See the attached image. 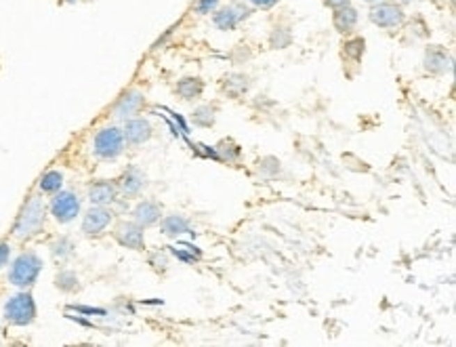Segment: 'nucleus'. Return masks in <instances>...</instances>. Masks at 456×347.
Listing matches in <instances>:
<instances>
[{
    "mask_svg": "<svg viewBox=\"0 0 456 347\" xmlns=\"http://www.w3.org/2000/svg\"><path fill=\"white\" fill-rule=\"evenodd\" d=\"M249 17V9L242 5H230L214 15V26L219 30H234L242 20Z\"/></svg>",
    "mask_w": 456,
    "mask_h": 347,
    "instance_id": "9b49d317",
    "label": "nucleus"
},
{
    "mask_svg": "<svg viewBox=\"0 0 456 347\" xmlns=\"http://www.w3.org/2000/svg\"><path fill=\"white\" fill-rule=\"evenodd\" d=\"M125 141L131 146H141L152 137V125L146 118H131L123 129Z\"/></svg>",
    "mask_w": 456,
    "mask_h": 347,
    "instance_id": "9d476101",
    "label": "nucleus"
},
{
    "mask_svg": "<svg viewBox=\"0 0 456 347\" xmlns=\"http://www.w3.org/2000/svg\"><path fill=\"white\" fill-rule=\"evenodd\" d=\"M364 38H354L349 43H345V55L352 59H360L364 55Z\"/></svg>",
    "mask_w": 456,
    "mask_h": 347,
    "instance_id": "4be33fe9",
    "label": "nucleus"
},
{
    "mask_svg": "<svg viewBox=\"0 0 456 347\" xmlns=\"http://www.w3.org/2000/svg\"><path fill=\"white\" fill-rule=\"evenodd\" d=\"M324 3H326L328 7H332V9H338V7L349 5V0H324Z\"/></svg>",
    "mask_w": 456,
    "mask_h": 347,
    "instance_id": "cd10ccee",
    "label": "nucleus"
},
{
    "mask_svg": "<svg viewBox=\"0 0 456 347\" xmlns=\"http://www.w3.org/2000/svg\"><path fill=\"white\" fill-rule=\"evenodd\" d=\"M40 270H42L40 257L34 253H24L13 261L11 272H9V280H11V284H15L19 288H30L38 280Z\"/></svg>",
    "mask_w": 456,
    "mask_h": 347,
    "instance_id": "f03ea898",
    "label": "nucleus"
},
{
    "mask_svg": "<svg viewBox=\"0 0 456 347\" xmlns=\"http://www.w3.org/2000/svg\"><path fill=\"white\" fill-rule=\"evenodd\" d=\"M72 309L82 311V314H97V316H105V309H97V307H82V305H74Z\"/></svg>",
    "mask_w": 456,
    "mask_h": 347,
    "instance_id": "a878e982",
    "label": "nucleus"
},
{
    "mask_svg": "<svg viewBox=\"0 0 456 347\" xmlns=\"http://www.w3.org/2000/svg\"><path fill=\"white\" fill-rule=\"evenodd\" d=\"M51 251H53L55 257L65 259V257L72 255V251H74V242H72L70 238H59V240H55V242L51 245Z\"/></svg>",
    "mask_w": 456,
    "mask_h": 347,
    "instance_id": "412c9836",
    "label": "nucleus"
},
{
    "mask_svg": "<svg viewBox=\"0 0 456 347\" xmlns=\"http://www.w3.org/2000/svg\"><path fill=\"white\" fill-rule=\"evenodd\" d=\"M217 5H219V0H198V3H196V11H198L200 15H206V13L214 11Z\"/></svg>",
    "mask_w": 456,
    "mask_h": 347,
    "instance_id": "b1692460",
    "label": "nucleus"
},
{
    "mask_svg": "<svg viewBox=\"0 0 456 347\" xmlns=\"http://www.w3.org/2000/svg\"><path fill=\"white\" fill-rule=\"evenodd\" d=\"M133 217H135V223H139L141 227H148V225H154L158 219H160V206L156 202H139L133 210Z\"/></svg>",
    "mask_w": 456,
    "mask_h": 347,
    "instance_id": "ddd939ff",
    "label": "nucleus"
},
{
    "mask_svg": "<svg viewBox=\"0 0 456 347\" xmlns=\"http://www.w3.org/2000/svg\"><path fill=\"white\" fill-rule=\"evenodd\" d=\"M55 284H57V288H61V291H65V293H74V291H78V276L74 274V272H70V270H63V272H59L57 274V278H55Z\"/></svg>",
    "mask_w": 456,
    "mask_h": 347,
    "instance_id": "6ab92c4d",
    "label": "nucleus"
},
{
    "mask_svg": "<svg viewBox=\"0 0 456 347\" xmlns=\"http://www.w3.org/2000/svg\"><path fill=\"white\" fill-rule=\"evenodd\" d=\"M116 240L133 251H143L146 249V238H143V227L139 223H131V221H123L116 227Z\"/></svg>",
    "mask_w": 456,
    "mask_h": 347,
    "instance_id": "0eeeda50",
    "label": "nucleus"
},
{
    "mask_svg": "<svg viewBox=\"0 0 456 347\" xmlns=\"http://www.w3.org/2000/svg\"><path fill=\"white\" fill-rule=\"evenodd\" d=\"M364 3H370V5H377V3H381V0H364Z\"/></svg>",
    "mask_w": 456,
    "mask_h": 347,
    "instance_id": "c85d7f7f",
    "label": "nucleus"
},
{
    "mask_svg": "<svg viewBox=\"0 0 456 347\" xmlns=\"http://www.w3.org/2000/svg\"><path fill=\"white\" fill-rule=\"evenodd\" d=\"M109 223H111V210H107L105 206H93L91 210H86L82 219V231L86 236H99Z\"/></svg>",
    "mask_w": 456,
    "mask_h": 347,
    "instance_id": "6e6552de",
    "label": "nucleus"
},
{
    "mask_svg": "<svg viewBox=\"0 0 456 347\" xmlns=\"http://www.w3.org/2000/svg\"><path fill=\"white\" fill-rule=\"evenodd\" d=\"M51 213L59 223H70L80 213V200L74 192H59L51 202Z\"/></svg>",
    "mask_w": 456,
    "mask_h": 347,
    "instance_id": "39448f33",
    "label": "nucleus"
},
{
    "mask_svg": "<svg viewBox=\"0 0 456 347\" xmlns=\"http://www.w3.org/2000/svg\"><path fill=\"white\" fill-rule=\"evenodd\" d=\"M116 185L109 183V181H97L88 187V200L95 204V206H107L116 200Z\"/></svg>",
    "mask_w": 456,
    "mask_h": 347,
    "instance_id": "f8f14e48",
    "label": "nucleus"
},
{
    "mask_svg": "<svg viewBox=\"0 0 456 347\" xmlns=\"http://www.w3.org/2000/svg\"><path fill=\"white\" fill-rule=\"evenodd\" d=\"M5 318L7 322L15 326H28L36 318V303L30 293H17L13 295L5 305Z\"/></svg>",
    "mask_w": 456,
    "mask_h": 347,
    "instance_id": "7ed1b4c3",
    "label": "nucleus"
},
{
    "mask_svg": "<svg viewBox=\"0 0 456 347\" xmlns=\"http://www.w3.org/2000/svg\"><path fill=\"white\" fill-rule=\"evenodd\" d=\"M143 107V93L139 91H127L118 101L116 105H113V116L116 118H131V116H135L139 109Z\"/></svg>",
    "mask_w": 456,
    "mask_h": 347,
    "instance_id": "1a4fd4ad",
    "label": "nucleus"
},
{
    "mask_svg": "<svg viewBox=\"0 0 456 347\" xmlns=\"http://www.w3.org/2000/svg\"><path fill=\"white\" fill-rule=\"evenodd\" d=\"M370 22L379 28H398L404 24V11L398 5H387V3H377L370 9Z\"/></svg>",
    "mask_w": 456,
    "mask_h": 347,
    "instance_id": "423d86ee",
    "label": "nucleus"
},
{
    "mask_svg": "<svg viewBox=\"0 0 456 347\" xmlns=\"http://www.w3.org/2000/svg\"><path fill=\"white\" fill-rule=\"evenodd\" d=\"M251 3L255 5V7H259V9H272L278 0H251Z\"/></svg>",
    "mask_w": 456,
    "mask_h": 347,
    "instance_id": "bb28decb",
    "label": "nucleus"
},
{
    "mask_svg": "<svg viewBox=\"0 0 456 347\" xmlns=\"http://www.w3.org/2000/svg\"><path fill=\"white\" fill-rule=\"evenodd\" d=\"M120 187H123V192H125L127 196H137V194L146 187V175H143L139 169L131 167V169H127V173L123 175Z\"/></svg>",
    "mask_w": 456,
    "mask_h": 347,
    "instance_id": "4468645a",
    "label": "nucleus"
},
{
    "mask_svg": "<svg viewBox=\"0 0 456 347\" xmlns=\"http://www.w3.org/2000/svg\"><path fill=\"white\" fill-rule=\"evenodd\" d=\"M63 185V175L59 171H49L40 179V190L47 194H57Z\"/></svg>",
    "mask_w": 456,
    "mask_h": 347,
    "instance_id": "a211bd4d",
    "label": "nucleus"
},
{
    "mask_svg": "<svg viewBox=\"0 0 456 347\" xmlns=\"http://www.w3.org/2000/svg\"><path fill=\"white\" fill-rule=\"evenodd\" d=\"M212 109L210 107H200L196 114H194V123L200 125V127H210L212 125Z\"/></svg>",
    "mask_w": 456,
    "mask_h": 347,
    "instance_id": "5701e85b",
    "label": "nucleus"
},
{
    "mask_svg": "<svg viewBox=\"0 0 456 347\" xmlns=\"http://www.w3.org/2000/svg\"><path fill=\"white\" fill-rule=\"evenodd\" d=\"M162 231H164L166 236H181V234H185V231H189V225H187V221H185L183 217L171 215V217L164 219Z\"/></svg>",
    "mask_w": 456,
    "mask_h": 347,
    "instance_id": "dca6fc26",
    "label": "nucleus"
},
{
    "mask_svg": "<svg viewBox=\"0 0 456 347\" xmlns=\"http://www.w3.org/2000/svg\"><path fill=\"white\" fill-rule=\"evenodd\" d=\"M125 150V135L120 129L116 127H107V129H101L97 135H95V154L103 160H111L120 156Z\"/></svg>",
    "mask_w": 456,
    "mask_h": 347,
    "instance_id": "20e7f679",
    "label": "nucleus"
},
{
    "mask_svg": "<svg viewBox=\"0 0 456 347\" xmlns=\"http://www.w3.org/2000/svg\"><path fill=\"white\" fill-rule=\"evenodd\" d=\"M356 24H358V11L354 7L345 5L334 11V28L338 32H352Z\"/></svg>",
    "mask_w": 456,
    "mask_h": 347,
    "instance_id": "2eb2a0df",
    "label": "nucleus"
},
{
    "mask_svg": "<svg viewBox=\"0 0 456 347\" xmlns=\"http://www.w3.org/2000/svg\"><path fill=\"white\" fill-rule=\"evenodd\" d=\"M448 68V57L439 51H433L427 55V70L431 72H443Z\"/></svg>",
    "mask_w": 456,
    "mask_h": 347,
    "instance_id": "aec40b11",
    "label": "nucleus"
},
{
    "mask_svg": "<svg viewBox=\"0 0 456 347\" xmlns=\"http://www.w3.org/2000/svg\"><path fill=\"white\" fill-rule=\"evenodd\" d=\"M11 257V247L7 242H0V268H5Z\"/></svg>",
    "mask_w": 456,
    "mask_h": 347,
    "instance_id": "393cba45",
    "label": "nucleus"
},
{
    "mask_svg": "<svg viewBox=\"0 0 456 347\" xmlns=\"http://www.w3.org/2000/svg\"><path fill=\"white\" fill-rule=\"evenodd\" d=\"M202 80H198V78H183V80H179V84H177V93L183 97V99H196V97H200V93H202Z\"/></svg>",
    "mask_w": 456,
    "mask_h": 347,
    "instance_id": "f3484780",
    "label": "nucleus"
},
{
    "mask_svg": "<svg viewBox=\"0 0 456 347\" xmlns=\"http://www.w3.org/2000/svg\"><path fill=\"white\" fill-rule=\"evenodd\" d=\"M42 225H45V204H42L40 198L34 196L22 208V213H19V217L15 221V227H13V234L19 240H28V238L38 234V231L42 229Z\"/></svg>",
    "mask_w": 456,
    "mask_h": 347,
    "instance_id": "f257e3e1",
    "label": "nucleus"
}]
</instances>
